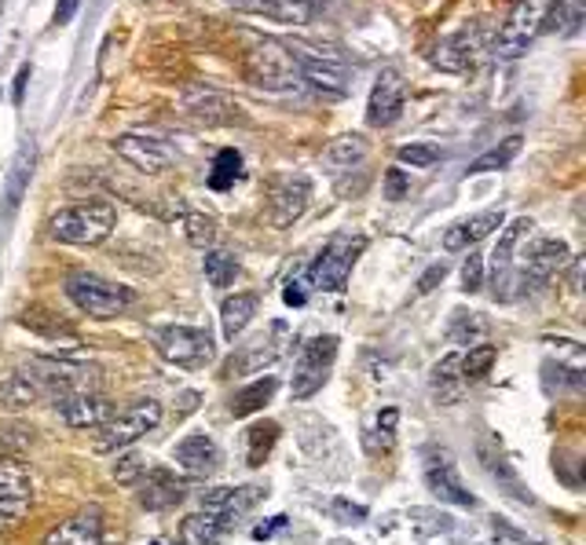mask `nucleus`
Wrapping results in <instances>:
<instances>
[{"mask_svg": "<svg viewBox=\"0 0 586 545\" xmlns=\"http://www.w3.org/2000/svg\"><path fill=\"white\" fill-rule=\"evenodd\" d=\"M286 52L293 55L297 74L312 92L327 99H345L352 92V85H356V74L345 63V55L333 52V48L308 45V40H286Z\"/></svg>", "mask_w": 586, "mask_h": 545, "instance_id": "nucleus-1", "label": "nucleus"}, {"mask_svg": "<svg viewBox=\"0 0 586 545\" xmlns=\"http://www.w3.org/2000/svg\"><path fill=\"white\" fill-rule=\"evenodd\" d=\"M118 227V209L110 201H77V206L59 209L52 216V238L66 241V246H99L114 235Z\"/></svg>", "mask_w": 586, "mask_h": 545, "instance_id": "nucleus-2", "label": "nucleus"}, {"mask_svg": "<svg viewBox=\"0 0 586 545\" xmlns=\"http://www.w3.org/2000/svg\"><path fill=\"white\" fill-rule=\"evenodd\" d=\"M246 74L257 88L279 96H297L301 85H305L297 74V63L286 52V40H271V37L254 40V48L246 52Z\"/></svg>", "mask_w": 586, "mask_h": 545, "instance_id": "nucleus-3", "label": "nucleus"}, {"mask_svg": "<svg viewBox=\"0 0 586 545\" xmlns=\"http://www.w3.org/2000/svg\"><path fill=\"white\" fill-rule=\"evenodd\" d=\"M66 297L74 300L77 311H85L88 319H110V315H121L129 305L136 300V293L121 282H110L103 275H88V271H74L66 278Z\"/></svg>", "mask_w": 586, "mask_h": 545, "instance_id": "nucleus-4", "label": "nucleus"}, {"mask_svg": "<svg viewBox=\"0 0 586 545\" xmlns=\"http://www.w3.org/2000/svg\"><path fill=\"white\" fill-rule=\"evenodd\" d=\"M363 249H367L363 235H333L308 264V286L319 293H341Z\"/></svg>", "mask_w": 586, "mask_h": 545, "instance_id": "nucleus-5", "label": "nucleus"}, {"mask_svg": "<svg viewBox=\"0 0 586 545\" xmlns=\"http://www.w3.org/2000/svg\"><path fill=\"white\" fill-rule=\"evenodd\" d=\"M34 506V472L19 458H0V538L15 534Z\"/></svg>", "mask_w": 586, "mask_h": 545, "instance_id": "nucleus-6", "label": "nucleus"}, {"mask_svg": "<svg viewBox=\"0 0 586 545\" xmlns=\"http://www.w3.org/2000/svg\"><path fill=\"white\" fill-rule=\"evenodd\" d=\"M553 0H517L513 12L506 15V23L495 34V55L499 59H517L532 48V40L542 34L547 26V12Z\"/></svg>", "mask_w": 586, "mask_h": 545, "instance_id": "nucleus-7", "label": "nucleus"}, {"mask_svg": "<svg viewBox=\"0 0 586 545\" xmlns=\"http://www.w3.org/2000/svg\"><path fill=\"white\" fill-rule=\"evenodd\" d=\"M161 425V402L158 399H139L133 402L129 410L114 413L107 425H99L96 432V450L99 454H114V450H125L133 447L136 439H144L150 429Z\"/></svg>", "mask_w": 586, "mask_h": 545, "instance_id": "nucleus-8", "label": "nucleus"}, {"mask_svg": "<svg viewBox=\"0 0 586 545\" xmlns=\"http://www.w3.org/2000/svg\"><path fill=\"white\" fill-rule=\"evenodd\" d=\"M155 348L169 367H184V370L209 367L217 356L209 330H198V326H161L155 333Z\"/></svg>", "mask_w": 586, "mask_h": 545, "instance_id": "nucleus-9", "label": "nucleus"}, {"mask_svg": "<svg viewBox=\"0 0 586 545\" xmlns=\"http://www.w3.org/2000/svg\"><path fill=\"white\" fill-rule=\"evenodd\" d=\"M333 359H338V337H312L308 345L301 348L297 362H293V381H290L293 399L316 396V392L327 385Z\"/></svg>", "mask_w": 586, "mask_h": 545, "instance_id": "nucleus-10", "label": "nucleus"}, {"mask_svg": "<svg viewBox=\"0 0 586 545\" xmlns=\"http://www.w3.org/2000/svg\"><path fill=\"white\" fill-rule=\"evenodd\" d=\"M308 198H312V179L305 173H282L268 184V224L271 227H293L308 209Z\"/></svg>", "mask_w": 586, "mask_h": 545, "instance_id": "nucleus-11", "label": "nucleus"}, {"mask_svg": "<svg viewBox=\"0 0 586 545\" xmlns=\"http://www.w3.org/2000/svg\"><path fill=\"white\" fill-rule=\"evenodd\" d=\"M180 110L206 128L235 125V121H242V110L235 107V99L224 96L213 85H187L184 92H180Z\"/></svg>", "mask_w": 586, "mask_h": 545, "instance_id": "nucleus-12", "label": "nucleus"}, {"mask_svg": "<svg viewBox=\"0 0 586 545\" xmlns=\"http://www.w3.org/2000/svg\"><path fill=\"white\" fill-rule=\"evenodd\" d=\"M535 231V220L532 216H517L502 227L499 235V246L491 249V282H495V297L499 300H513V260H517V249L521 241H528V235Z\"/></svg>", "mask_w": 586, "mask_h": 545, "instance_id": "nucleus-13", "label": "nucleus"}, {"mask_svg": "<svg viewBox=\"0 0 586 545\" xmlns=\"http://www.w3.org/2000/svg\"><path fill=\"white\" fill-rule=\"evenodd\" d=\"M422 472H426V487L437 494L443 506H459V509L477 506L473 491L462 483L459 469H454V461H451V454L443 447H429L426 450V466H422Z\"/></svg>", "mask_w": 586, "mask_h": 545, "instance_id": "nucleus-14", "label": "nucleus"}, {"mask_svg": "<svg viewBox=\"0 0 586 545\" xmlns=\"http://www.w3.org/2000/svg\"><path fill=\"white\" fill-rule=\"evenodd\" d=\"M265 487L260 483H242V487H217L209 491L206 498H202V512H209L220 528L231 531L235 523L246 517L249 509L257 506V501H265Z\"/></svg>", "mask_w": 586, "mask_h": 545, "instance_id": "nucleus-15", "label": "nucleus"}, {"mask_svg": "<svg viewBox=\"0 0 586 545\" xmlns=\"http://www.w3.org/2000/svg\"><path fill=\"white\" fill-rule=\"evenodd\" d=\"M114 150H118V158H125L129 165L139 169V173H147V176H158V173H166V169L173 165V147H169L166 139L147 136V133L118 136Z\"/></svg>", "mask_w": 586, "mask_h": 545, "instance_id": "nucleus-16", "label": "nucleus"}, {"mask_svg": "<svg viewBox=\"0 0 586 545\" xmlns=\"http://www.w3.org/2000/svg\"><path fill=\"white\" fill-rule=\"evenodd\" d=\"M286 322H276L271 326V337H260V340H249V345H242L239 351H231L228 359V377H246V373H260L268 367H276L279 356L286 351Z\"/></svg>", "mask_w": 586, "mask_h": 545, "instance_id": "nucleus-17", "label": "nucleus"}, {"mask_svg": "<svg viewBox=\"0 0 586 545\" xmlns=\"http://www.w3.org/2000/svg\"><path fill=\"white\" fill-rule=\"evenodd\" d=\"M403 103H407V80L400 77V70H381L378 80L370 88L367 99V121L374 128H389L392 121L403 114Z\"/></svg>", "mask_w": 586, "mask_h": 545, "instance_id": "nucleus-18", "label": "nucleus"}, {"mask_svg": "<svg viewBox=\"0 0 586 545\" xmlns=\"http://www.w3.org/2000/svg\"><path fill=\"white\" fill-rule=\"evenodd\" d=\"M56 413L70 429H99L114 418V407L103 392H70V396L56 399Z\"/></svg>", "mask_w": 586, "mask_h": 545, "instance_id": "nucleus-19", "label": "nucleus"}, {"mask_svg": "<svg viewBox=\"0 0 586 545\" xmlns=\"http://www.w3.org/2000/svg\"><path fill=\"white\" fill-rule=\"evenodd\" d=\"M477 458H480V469L488 472V476L499 483L502 494H510L513 501H521V506H532V491H524V480L521 472L510 466V458L502 454L499 439L491 436H480L477 439Z\"/></svg>", "mask_w": 586, "mask_h": 545, "instance_id": "nucleus-20", "label": "nucleus"}, {"mask_svg": "<svg viewBox=\"0 0 586 545\" xmlns=\"http://www.w3.org/2000/svg\"><path fill=\"white\" fill-rule=\"evenodd\" d=\"M34 169H37V144L34 136H26L23 144H19L12 169H8V179H4V206H0V220H4V224L19 213V206H23L29 179H34Z\"/></svg>", "mask_w": 586, "mask_h": 545, "instance_id": "nucleus-21", "label": "nucleus"}, {"mask_svg": "<svg viewBox=\"0 0 586 545\" xmlns=\"http://www.w3.org/2000/svg\"><path fill=\"white\" fill-rule=\"evenodd\" d=\"M569 260H572L569 241H561V238H539V241H532V246L524 249V264H521L517 271L532 282V286H539V282H547V278L558 275V271L569 264Z\"/></svg>", "mask_w": 586, "mask_h": 545, "instance_id": "nucleus-22", "label": "nucleus"}, {"mask_svg": "<svg viewBox=\"0 0 586 545\" xmlns=\"http://www.w3.org/2000/svg\"><path fill=\"white\" fill-rule=\"evenodd\" d=\"M477 55H480V29L477 26H466L459 34L437 40L432 48V66L448 70V74H462V70L477 66Z\"/></svg>", "mask_w": 586, "mask_h": 545, "instance_id": "nucleus-23", "label": "nucleus"}, {"mask_svg": "<svg viewBox=\"0 0 586 545\" xmlns=\"http://www.w3.org/2000/svg\"><path fill=\"white\" fill-rule=\"evenodd\" d=\"M40 545H103V517L99 509H81L74 517L59 520Z\"/></svg>", "mask_w": 586, "mask_h": 545, "instance_id": "nucleus-24", "label": "nucleus"}, {"mask_svg": "<svg viewBox=\"0 0 586 545\" xmlns=\"http://www.w3.org/2000/svg\"><path fill=\"white\" fill-rule=\"evenodd\" d=\"M45 399V388H40V377L34 373V367H19L0 381V407L8 413H26L34 410L37 402Z\"/></svg>", "mask_w": 586, "mask_h": 545, "instance_id": "nucleus-25", "label": "nucleus"}, {"mask_svg": "<svg viewBox=\"0 0 586 545\" xmlns=\"http://www.w3.org/2000/svg\"><path fill=\"white\" fill-rule=\"evenodd\" d=\"M136 487H139V506L147 512H166L173 509L176 501H184V483L169 469H147Z\"/></svg>", "mask_w": 586, "mask_h": 545, "instance_id": "nucleus-26", "label": "nucleus"}, {"mask_svg": "<svg viewBox=\"0 0 586 545\" xmlns=\"http://www.w3.org/2000/svg\"><path fill=\"white\" fill-rule=\"evenodd\" d=\"M502 224H506L502 209H484V213L459 220L454 227L443 231V249H448V253H462V249L477 246L480 238H488L491 231H499Z\"/></svg>", "mask_w": 586, "mask_h": 545, "instance_id": "nucleus-27", "label": "nucleus"}, {"mask_svg": "<svg viewBox=\"0 0 586 545\" xmlns=\"http://www.w3.org/2000/svg\"><path fill=\"white\" fill-rule=\"evenodd\" d=\"M173 458H176L180 469L191 472V476H213V472L220 469V447L209 436H202V432L180 439Z\"/></svg>", "mask_w": 586, "mask_h": 545, "instance_id": "nucleus-28", "label": "nucleus"}, {"mask_svg": "<svg viewBox=\"0 0 586 545\" xmlns=\"http://www.w3.org/2000/svg\"><path fill=\"white\" fill-rule=\"evenodd\" d=\"M19 326L37 333L40 340H56V345H66V348L77 345V330L52 308H40V305L23 308V311H19Z\"/></svg>", "mask_w": 586, "mask_h": 545, "instance_id": "nucleus-29", "label": "nucleus"}, {"mask_svg": "<svg viewBox=\"0 0 586 545\" xmlns=\"http://www.w3.org/2000/svg\"><path fill=\"white\" fill-rule=\"evenodd\" d=\"M246 12L265 15L282 26H308L319 15V0H254Z\"/></svg>", "mask_w": 586, "mask_h": 545, "instance_id": "nucleus-30", "label": "nucleus"}, {"mask_svg": "<svg viewBox=\"0 0 586 545\" xmlns=\"http://www.w3.org/2000/svg\"><path fill=\"white\" fill-rule=\"evenodd\" d=\"M367 154H370L367 139L356 136V133H345V136H338L327 144V150H322V165H327L333 176L352 173V169H359L363 161H367Z\"/></svg>", "mask_w": 586, "mask_h": 545, "instance_id": "nucleus-31", "label": "nucleus"}, {"mask_svg": "<svg viewBox=\"0 0 586 545\" xmlns=\"http://www.w3.org/2000/svg\"><path fill=\"white\" fill-rule=\"evenodd\" d=\"M257 293H235V297H228L224 305H220V330H224L228 340H235L242 330L254 322L257 315Z\"/></svg>", "mask_w": 586, "mask_h": 545, "instance_id": "nucleus-32", "label": "nucleus"}, {"mask_svg": "<svg viewBox=\"0 0 586 545\" xmlns=\"http://www.w3.org/2000/svg\"><path fill=\"white\" fill-rule=\"evenodd\" d=\"M459 351H451V356H443L437 367H432V396L437 402H459L462 399V388H466V381H462V367H459Z\"/></svg>", "mask_w": 586, "mask_h": 545, "instance_id": "nucleus-33", "label": "nucleus"}, {"mask_svg": "<svg viewBox=\"0 0 586 545\" xmlns=\"http://www.w3.org/2000/svg\"><path fill=\"white\" fill-rule=\"evenodd\" d=\"M276 388H279L276 377L254 381V385H246L235 399H231V413H235V418H249V413H260V410H265L268 402H271V396H276Z\"/></svg>", "mask_w": 586, "mask_h": 545, "instance_id": "nucleus-34", "label": "nucleus"}, {"mask_svg": "<svg viewBox=\"0 0 586 545\" xmlns=\"http://www.w3.org/2000/svg\"><path fill=\"white\" fill-rule=\"evenodd\" d=\"M448 340H454V345L477 348V345L488 340V322H484L477 311H454V319L448 326Z\"/></svg>", "mask_w": 586, "mask_h": 545, "instance_id": "nucleus-35", "label": "nucleus"}, {"mask_svg": "<svg viewBox=\"0 0 586 545\" xmlns=\"http://www.w3.org/2000/svg\"><path fill=\"white\" fill-rule=\"evenodd\" d=\"M279 443V425L276 421H257L254 429H249V443H246V461L249 469H260L268 461V454L276 450Z\"/></svg>", "mask_w": 586, "mask_h": 545, "instance_id": "nucleus-36", "label": "nucleus"}, {"mask_svg": "<svg viewBox=\"0 0 586 545\" xmlns=\"http://www.w3.org/2000/svg\"><path fill=\"white\" fill-rule=\"evenodd\" d=\"M521 147H524V139L521 136H506L499 147H491L488 154H480L473 165L466 169V176H480V173H495V169H506L513 158L521 154Z\"/></svg>", "mask_w": 586, "mask_h": 545, "instance_id": "nucleus-37", "label": "nucleus"}, {"mask_svg": "<svg viewBox=\"0 0 586 545\" xmlns=\"http://www.w3.org/2000/svg\"><path fill=\"white\" fill-rule=\"evenodd\" d=\"M239 176H242V154H239V150L224 147L213 158V169H209V190H231Z\"/></svg>", "mask_w": 586, "mask_h": 545, "instance_id": "nucleus-38", "label": "nucleus"}, {"mask_svg": "<svg viewBox=\"0 0 586 545\" xmlns=\"http://www.w3.org/2000/svg\"><path fill=\"white\" fill-rule=\"evenodd\" d=\"M202 268H206V278L213 289H228L231 282L239 278V260L231 253H220V249H209L206 260H202Z\"/></svg>", "mask_w": 586, "mask_h": 545, "instance_id": "nucleus-39", "label": "nucleus"}, {"mask_svg": "<svg viewBox=\"0 0 586 545\" xmlns=\"http://www.w3.org/2000/svg\"><path fill=\"white\" fill-rule=\"evenodd\" d=\"M224 528L209 517V512H195V517H187L184 520V538L191 542V545H217L220 538H224Z\"/></svg>", "mask_w": 586, "mask_h": 545, "instance_id": "nucleus-40", "label": "nucleus"}, {"mask_svg": "<svg viewBox=\"0 0 586 545\" xmlns=\"http://www.w3.org/2000/svg\"><path fill=\"white\" fill-rule=\"evenodd\" d=\"M495 345H477V348H469L466 356L459 359V367H462V381H480V377H488V370L495 367Z\"/></svg>", "mask_w": 586, "mask_h": 545, "instance_id": "nucleus-41", "label": "nucleus"}, {"mask_svg": "<svg viewBox=\"0 0 586 545\" xmlns=\"http://www.w3.org/2000/svg\"><path fill=\"white\" fill-rule=\"evenodd\" d=\"M184 235H187V241H191L195 249H206L209 241L217 238L213 216H206V213H184Z\"/></svg>", "mask_w": 586, "mask_h": 545, "instance_id": "nucleus-42", "label": "nucleus"}, {"mask_svg": "<svg viewBox=\"0 0 586 545\" xmlns=\"http://www.w3.org/2000/svg\"><path fill=\"white\" fill-rule=\"evenodd\" d=\"M400 165H414V169H432L443 158L437 144H407L396 150Z\"/></svg>", "mask_w": 586, "mask_h": 545, "instance_id": "nucleus-43", "label": "nucleus"}, {"mask_svg": "<svg viewBox=\"0 0 586 545\" xmlns=\"http://www.w3.org/2000/svg\"><path fill=\"white\" fill-rule=\"evenodd\" d=\"M144 472H147L144 454H121V458H118V466H114V480L121 483V487H136Z\"/></svg>", "mask_w": 586, "mask_h": 545, "instance_id": "nucleus-44", "label": "nucleus"}, {"mask_svg": "<svg viewBox=\"0 0 586 545\" xmlns=\"http://www.w3.org/2000/svg\"><path fill=\"white\" fill-rule=\"evenodd\" d=\"M411 520L418 523L422 534H440V531H451V520L443 512H429V509H414Z\"/></svg>", "mask_w": 586, "mask_h": 545, "instance_id": "nucleus-45", "label": "nucleus"}, {"mask_svg": "<svg viewBox=\"0 0 586 545\" xmlns=\"http://www.w3.org/2000/svg\"><path fill=\"white\" fill-rule=\"evenodd\" d=\"M480 286H484V257L480 253H469L466 264H462V289L477 293Z\"/></svg>", "mask_w": 586, "mask_h": 545, "instance_id": "nucleus-46", "label": "nucleus"}, {"mask_svg": "<svg viewBox=\"0 0 586 545\" xmlns=\"http://www.w3.org/2000/svg\"><path fill=\"white\" fill-rule=\"evenodd\" d=\"M396 425H400V410H396V407H386V410L378 413V436H381V447H392Z\"/></svg>", "mask_w": 586, "mask_h": 545, "instance_id": "nucleus-47", "label": "nucleus"}, {"mask_svg": "<svg viewBox=\"0 0 586 545\" xmlns=\"http://www.w3.org/2000/svg\"><path fill=\"white\" fill-rule=\"evenodd\" d=\"M411 190V179L403 176V169H389L386 173V198L389 201H400L403 195Z\"/></svg>", "mask_w": 586, "mask_h": 545, "instance_id": "nucleus-48", "label": "nucleus"}, {"mask_svg": "<svg viewBox=\"0 0 586 545\" xmlns=\"http://www.w3.org/2000/svg\"><path fill=\"white\" fill-rule=\"evenodd\" d=\"M333 512H338V520H341V523H363V520H367V509H363V506H352V501H345V498L333 501Z\"/></svg>", "mask_w": 586, "mask_h": 545, "instance_id": "nucleus-49", "label": "nucleus"}, {"mask_svg": "<svg viewBox=\"0 0 586 545\" xmlns=\"http://www.w3.org/2000/svg\"><path fill=\"white\" fill-rule=\"evenodd\" d=\"M282 300H286L290 308H305V300H308V286L301 278H290L286 282V289H282Z\"/></svg>", "mask_w": 586, "mask_h": 545, "instance_id": "nucleus-50", "label": "nucleus"}, {"mask_svg": "<svg viewBox=\"0 0 586 545\" xmlns=\"http://www.w3.org/2000/svg\"><path fill=\"white\" fill-rule=\"evenodd\" d=\"M443 278H448V264H443V260H440V264H432V268L426 271V275L418 278V293H432Z\"/></svg>", "mask_w": 586, "mask_h": 545, "instance_id": "nucleus-51", "label": "nucleus"}, {"mask_svg": "<svg viewBox=\"0 0 586 545\" xmlns=\"http://www.w3.org/2000/svg\"><path fill=\"white\" fill-rule=\"evenodd\" d=\"M29 77H34V66H29V63H23V66H19V74H15V88H12V99H15V107H23Z\"/></svg>", "mask_w": 586, "mask_h": 545, "instance_id": "nucleus-52", "label": "nucleus"}, {"mask_svg": "<svg viewBox=\"0 0 586 545\" xmlns=\"http://www.w3.org/2000/svg\"><path fill=\"white\" fill-rule=\"evenodd\" d=\"M77 4H81V0H56V15H52V23H56V26H66L70 18L77 15Z\"/></svg>", "mask_w": 586, "mask_h": 545, "instance_id": "nucleus-53", "label": "nucleus"}, {"mask_svg": "<svg viewBox=\"0 0 586 545\" xmlns=\"http://www.w3.org/2000/svg\"><path fill=\"white\" fill-rule=\"evenodd\" d=\"M282 528H286V517H276L271 523H260V528L254 531V538H257V542H265V538H271V534H276V531H282Z\"/></svg>", "mask_w": 586, "mask_h": 545, "instance_id": "nucleus-54", "label": "nucleus"}, {"mask_svg": "<svg viewBox=\"0 0 586 545\" xmlns=\"http://www.w3.org/2000/svg\"><path fill=\"white\" fill-rule=\"evenodd\" d=\"M228 4H231V8H239V12H246V8L254 4V0H228Z\"/></svg>", "mask_w": 586, "mask_h": 545, "instance_id": "nucleus-55", "label": "nucleus"}, {"mask_svg": "<svg viewBox=\"0 0 586 545\" xmlns=\"http://www.w3.org/2000/svg\"><path fill=\"white\" fill-rule=\"evenodd\" d=\"M155 545H161V542H155Z\"/></svg>", "mask_w": 586, "mask_h": 545, "instance_id": "nucleus-56", "label": "nucleus"}]
</instances>
